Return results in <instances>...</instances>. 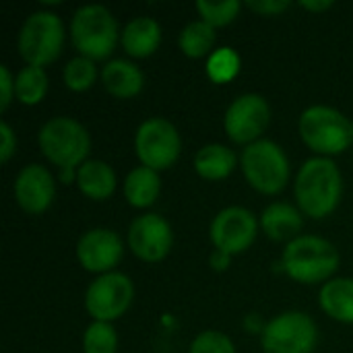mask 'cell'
Here are the masks:
<instances>
[{"label":"cell","mask_w":353,"mask_h":353,"mask_svg":"<svg viewBox=\"0 0 353 353\" xmlns=\"http://www.w3.org/2000/svg\"><path fill=\"white\" fill-rule=\"evenodd\" d=\"M298 209L312 219L329 217L341 203L343 178L331 157H310L302 163L294 184Z\"/></svg>","instance_id":"6da1fadb"},{"label":"cell","mask_w":353,"mask_h":353,"mask_svg":"<svg viewBox=\"0 0 353 353\" xmlns=\"http://www.w3.org/2000/svg\"><path fill=\"white\" fill-rule=\"evenodd\" d=\"M281 265L288 277L302 285H325L339 269V252L329 240L306 234L285 246Z\"/></svg>","instance_id":"7a4b0ae2"},{"label":"cell","mask_w":353,"mask_h":353,"mask_svg":"<svg viewBox=\"0 0 353 353\" xmlns=\"http://www.w3.org/2000/svg\"><path fill=\"white\" fill-rule=\"evenodd\" d=\"M122 33L116 17L101 4L79 6L70 21V39L74 50L89 60H105Z\"/></svg>","instance_id":"3957f363"},{"label":"cell","mask_w":353,"mask_h":353,"mask_svg":"<svg viewBox=\"0 0 353 353\" xmlns=\"http://www.w3.org/2000/svg\"><path fill=\"white\" fill-rule=\"evenodd\" d=\"M43 157L60 170H79L89 155L91 139L87 128L68 116L48 120L37 134Z\"/></svg>","instance_id":"277c9868"},{"label":"cell","mask_w":353,"mask_h":353,"mask_svg":"<svg viewBox=\"0 0 353 353\" xmlns=\"http://www.w3.org/2000/svg\"><path fill=\"white\" fill-rule=\"evenodd\" d=\"M304 145L319 157H333L352 145V120L331 105H310L298 122Z\"/></svg>","instance_id":"5b68a950"},{"label":"cell","mask_w":353,"mask_h":353,"mask_svg":"<svg viewBox=\"0 0 353 353\" xmlns=\"http://www.w3.org/2000/svg\"><path fill=\"white\" fill-rule=\"evenodd\" d=\"M240 168L248 184L261 194H279L290 182V159L285 151L269 139L244 147Z\"/></svg>","instance_id":"8992f818"},{"label":"cell","mask_w":353,"mask_h":353,"mask_svg":"<svg viewBox=\"0 0 353 353\" xmlns=\"http://www.w3.org/2000/svg\"><path fill=\"white\" fill-rule=\"evenodd\" d=\"M19 54L29 66H46L54 62L64 46L62 19L52 10L31 12L19 31Z\"/></svg>","instance_id":"52a82bcc"},{"label":"cell","mask_w":353,"mask_h":353,"mask_svg":"<svg viewBox=\"0 0 353 353\" xmlns=\"http://www.w3.org/2000/svg\"><path fill=\"white\" fill-rule=\"evenodd\" d=\"M316 341L319 331L314 321L300 310H290L271 319L261 333L265 353H312Z\"/></svg>","instance_id":"ba28073f"},{"label":"cell","mask_w":353,"mask_h":353,"mask_svg":"<svg viewBox=\"0 0 353 353\" xmlns=\"http://www.w3.org/2000/svg\"><path fill=\"white\" fill-rule=\"evenodd\" d=\"M134 151L139 161L155 172L172 168L182 151L178 128L165 118L145 120L134 134Z\"/></svg>","instance_id":"9c48e42d"},{"label":"cell","mask_w":353,"mask_h":353,"mask_svg":"<svg viewBox=\"0 0 353 353\" xmlns=\"http://www.w3.org/2000/svg\"><path fill=\"white\" fill-rule=\"evenodd\" d=\"M134 300V285L128 275L112 271L93 279L85 292V308L99 323L118 321L128 312Z\"/></svg>","instance_id":"30bf717a"},{"label":"cell","mask_w":353,"mask_h":353,"mask_svg":"<svg viewBox=\"0 0 353 353\" xmlns=\"http://www.w3.org/2000/svg\"><path fill=\"white\" fill-rule=\"evenodd\" d=\"M271 120V108L267 99L259 93H244L236 97L223 116V128L232 143L252 145L261 141V134L267 130Z\"/></svg>","instance_id":"8fae6325"},{"label":"cell","mask_w":353,"mask_h":353,"mask_svg":"<svg viewBox=\"0 0 353 353\" xmlns=\"http://www.w3.org/2000/svg\"><path fill=\"white\" fill-rule=\"evenodd\" d=\"M259 234V221L254 213L246 207H225L221 209L209 228V238L215 250L223 254H240L252 246Z\"/></svg>","instance_id":"7c38bea8"},{"label":"cell","mask_w":353,"mask_h":353,"mask_svg":"<svg viewBox=\"0 0 353 353\" xmlns=\"http://www.w3.org/2000/svg\"><path fill=\"white\" fill-rule=\"evenodd\" d=\"M172 244H174L172 228L157 213L139 215L128 228V248L137 259L145 263L163 261L170 254Z\"/></svg>","instance_id":"4fadbf2b"},{"label":"cell","mask_w":353,"mask_h":353,"mask_svg":"<svg viewBox=\"0 0 353 353\" xmlns=\"http://www.w3.org/2000/svg\"><path fill=\"white\" fill-rule=\"evenodd\" d=\"M124 254V244L120 236L108 228H95L85 232L77 242V261L79 265L97 275L112 273Z\"/></svg>","instance_id":"5bb4252c"},{"label":"cell","mask_w":353,"mask_h":353,"mask_svg":"<svg viewBox=\"0 0 353 353\" xmlns=\"http://www.w3.org/2000/svg\"><path fill=\"white\" fill-rule=\"evenodd\" d=\"M56 194V182L46 165L29 163L14 178L17 205L29 215H41L50 209Z\"/></svg>","instance_id":"9a60e30c"},{"label":"cell","mask_w":353,"mask_h":353,"mask_svg":"<svg viewBox=\"0 0 353 353\" xmlns=\"http://www.w3.org/2000/svg\"><path fill=\"white\" fill-rule=\"evenodd\" d=\"M101 83L105 87V91L118 99H130L134 95L141 93L143 85H145V77L143 70L126 60V58H116L110 60L103 68H101Z\"/></svg>","instance_id":"2e32d148"},{"label":"cell","mask_w":353,"mask_h":353,"mask_svg":"<svg viewBox=\"0 0 353 353\" xmlns=\"http://www.w3.org/2000/svg\"><path fill=\"white\" fill-rule=\"evenodd\" d=\"M304 225L302 211L290 203H273L261 215L263 232L275 242H292L300 236Z\"/></svg>","instance_id":"e0dca14e"},{"label":"cell","mask_w":353,"mask_h":353,"mask_svg":"<svg viewBox=\"0 0 353 353\" xmlns=\"http://www.w3.org/2000/svg\"><path fill=\"white\" fill-rule=\"evenodd\" d=\"M116 172L101 159H87L77 170V186L91 201H108L116 192Z\"/></svg>","instance_id":"ac0fdd59"},{"label":"cell","mask_w":353,"mask_h":353,"mask_svg":"<svg viewBox=\"0 0 353 353\" xmlns=\"http://www.w3.org/2000/svg\"><path fill=\"white\" fill-rule=\"evenodd\" d=\"M122 48L132 58H147L151 56L161 43V27L151 17H137L126 23L120 35Z\"/></svg>","instance_id":"d6986e66"},{"label":"cell","mask_w":353,"mask_h":353,"mask_svg":"<svg viewBox=\"0 0 353 353\" xmlns=\"http://www.w3.org/2000/svg\"><path fill=\"white\" fill-rule=\"evenodd\" d=\"M319 304L327 316L353 325V279L337 277L321 288Z\"/></svg>","instance_id":"ffe728a7"},{"label":"cell","mask_w":353,"mask_h":353,"mask_svg":"<svg viewBox=\"0 0 353 353\" xmlns=\"http://www.w3.org/2000/svg\"><path fill=\"white\" fill-rule=\"evenodd\" d=\"M238 165L236 153L221 143H211L205 145L196 155H194V170L201 178L217 182L225 180Z\"/></svg>","instance_id":"44dd1931"},{"label":"cell","mask_w":353,"mask_h":353,"mask_svg":"<svg viewBox=\"0 0 353 353\" xmlns=\"http://www.w3.org/2000/svg\"><path fill=\"white\" fill-rule=\"evenodd\" d=\"M161 192V180L155 170H149L145 165L134 168L128 172L124 180V199L134 209H147L151 207Z\"/></svg>","instance_id":"7402d4cb"},{"label":"cell","mask_w":353,"mask_h":353,"mask_svg":"<svg viewBox=\"0 0 353 353\" xmlns=\"http://www.w3.org/2000/svg\"><path fill=\"white\" fill-rule=\"evenodd\" d=\"M48 74L41 66H23L14 77V97L25 105H37L48 93Z\"/></svg>","instance_id":"603a6c76"},{"label":"cell","mask_w":353,"mask_h":353,"mask_svg":"<svg viewBox=\"0 0 353 353\" xmlns=\"http://www.w3.org/2000/svg\"><path fill=\"white\" fill-rule=\"evenodd\" d=\"M178 46L188 58H203L207 54L211 56L215 46V29L205 21H192L180 31Z\"/></svg>","instance_id":"cb8c5ba5"},{"label":"cell","mask_w":353,"mask_h":353,"mask_svg":"<svg viewBox=\"0 0 353 353\" xmlns=\"http://www.w3.org/2000/svg\"><path fill=\"white\" fill-rule=\"evenodd\" d=\"M62 79H64V85L70 91H77V93L87 91L97 81V66H95L93 60L85 58V56H77V58L66 62Z\"/></svg>","instance_id":"d4e9b609"},{"label":"cell","mask_w":353,"mask_h":353,"mask_svg":"<svg viewBox=\"0 0 353 353\" xmlns=\"http://www.w3.org/2000/svg\"><path fill=\"white\" fill-rule=\"evenodd\" d=\"M83 352L85 353H116L118 335L112 323L93 321L83 333Z\"/></svg>","instance_id":"484cf974"},{"label":"cell","mask_w":353,"mask_h":353,"mask_svg":"<svg viewBox=\"0 0 353 353\" xmlns=\"http://www.w3.org/2000/svg\"><path fill=\"white\" fill-rule=\"evenodd\" d=\"M240 72V56L232 48H217L207 60V74L213 83H230Z\"/></svg>","instance_id":"4316f807"},{"label":"cell","mask_w":353,"mask_h":353,"mask_svg":"<svg viewBox=\"0 0 353 353\" xmlns=\"http://www.w3.org/2000/svg\"><path fill=\"white\" fill-rule=\"evenodd\" d=\"M242 4L238 0H225V2H207V0H199L196 2V10L201 14V21L209 23L213 29L217 27H225L230 25L238 12H240Z\"/></svg>","instance_id":"83f0119b"},{"label":"cell","mask_w":353,"mask_h":353,"mask_svg":"<svg viewBox=\"0 0 353 353\" xmlns=\"http://www.w3.org/2000/svg\"><path fill=\"white\" fill-rule=\"evenodd\" d=\"M190 353H236V347L225 333L205 331L190 343Z\"/></svg>","instance_id":"f1b7e54d"},{"label":"cell","mask_w":353,"mask_h":353,"mask_svg":"<svg viewBox=\"0 0 353 353\" xmlns=\"http://www.w3.org/2000/svg\"><path fill=\"white\" fill-rule=\"evenodd\" d=\"M292 6V2L288 0H252L248 2V8L259 12V14H265V17H273V14H279L283 10H288Z\"/></svg>","instance_id":"f546056e"},{"label":"cell","mask_w":353,"mask_h":353,"mask_svg":"<svg viewBox=\"0 0 353 353\" xmlns=\"http://www.w3.org/2000/svg\"><path fill=\"white\" fill-rule=\"evenodd\" d=\"M14 97V77L10 74L8 66H0V110H6Z\"/></svg>","instance_id":"4dcf8cb0"},{"label":"cell","mask_w":353,"mask_h":353,"mask_svg":"<svg viewBox=\"0 0 353 353\" xmlns=\"http://www.w3.org/2000/svg\"><path fill=\"white\" fill-rule=\"evenodd\" d=\"M0 139H2V145H0V159L2 163H6L12 153L17 151V137L10 128L8 122H0Z\"/></svg>","instance_id":"1f68e13d"},{"label":"cell","mask_w":353,"mask_h":353,"mask_svg":"<svg viewBox=\"0 0 353 353\" xmlns=\"http://www.w3.org/2000/svg\"><path fill=\"white\" fill-rule=\"evenodd\" d=\"M230 254H223V252H219V250H215V254L211 256V265H213V269H225L228 265H230Z\"/></svg>","instance_id":"d6a6232c"},{"label":"cell","mask_w":353,"mask_h":353,"mask_svg":"<svg viewBox=\"0 0 353 353\" xmlns=\"http://www.w3.org/2000/svg\"><path fill=\"white\" fill-rule=\"evenodd\" d=\"M300 6L302 8H306V10H312V12H321V10H327V8H331L333 6V2H329V0H325V2H300Z\"/></svg>","instance_id":"836d02e7"},{"label":"cell","mask_w":353,"mask_h":353,"mask_svg":"<svg viewBox=\"0 0 353 353\" xmlns=\"http://www.w3.org/2000/svg\"><path fill=\"white\" fill-rule=\"evenodd\" d=\"M352 137H353V120H352Z\"/></svg>","instance_id":"e575fe53"}]
</instances>
